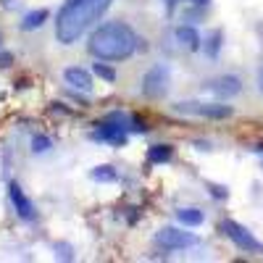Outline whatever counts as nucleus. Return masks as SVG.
Listing matches in <instances>:
<instances>
[{"instance_id": "f257e3e1", "label": "nucleus", "mask_w": 263, "mask_h": 263, "mask_svg": "<svg viewBox=\"0 0 263 263\" xmlns=\"http://www.w3.org/2000/svg\"><path fill=\"white\" fill-rule=\"evenodd\" d=\"M114 0H63V6L55 13L53 32L61 45L71 48L98 27V21L108 13Z\"/></svg>"}, {"instance_id": "f03ea898", "label": "nucleus", "mask_w": 263, "mask_h": 263, "mask_svg": "<svg viewBox=\"0 0 263 263\" xmlns=\"http://www.w3.org/2000/svg\"><path fill=\"white\" fill-rule=\"evenodd\" d=\"M145 40L132 29L126 21L116 18V21H105V24H98L90 32V40H87V50L95 61H126L132 58L137 50H145Z\"/></svg>"}, {"instance_id": "7ed1b4c3", "label": "nucleus", "mask_w": 263, "mask_h": 263, "mask_svg": "<svg viewBox=\"0 0 263 263\" xmlns=\"http://www.w3.org/2000/svg\"><path fill=\"white\" fill-rule=\"evenodd\" d=\"M129 132H132V116L121 114V111H114V114L103 116L95 124L92 140L95 142H105V145H114V147H124L129 142Z\"/></svg>"}, {"instance_id": "20e7f679", "label": "nucleus", "mask_w": 263, "mask_h": 263, "mask_svg": "<svg viewBox=\"0 0 263 263\" xmlns=\"http://www.w3.org/2000/svg\"><path fill=\"white\" fill-rule=\"evenodd\" d=\"M168 84H171V69L166 63H156V66H150V69L145 71L142 77V95L145 98H153V100H158L168 92Z\"/></svg>"}, {"instance_id": "39448f33", "label": "nucleus", "mask_w": 263, "mask_h": 263, "mask_svg": "<svg viewBox=\"0 0 263 263\" xmlns=\"http://www.w3.org/2000/svg\"><path fill=\"white\" fill-rule=\"evenodd\" d=\"M221 232L227 234V239H232L234 248H239L242 253H263V242L242 224H237L234 218H224L221 221Z\"/></svg>"}, {"instance_id": "423d86ee", "label": "nucleus", "mask_w": 263, "mask_h": 263, "mask_svg": "<svg viewBox=\"0 0 263 263\" xmlns=\"http://www.w3.org/2000/svg\"><path fill=\"white\" fill-rule=\"evenodd\" d=\"M156 245L168 250V253H177V250H187V248L197 245V237L192 232L179 229V227H163L156 232Z\"/></svg>"}, {"instance_id": "0eeeda50", "label": "nucleus", "mask_w": 263, "mask_h": 263, "mask_svg": "<svg viewBox=\"0 0 263 263\" xmlns=\"http://www.w3.org/2000/svg\"><path fill=\"white\" fill-rule=\"evenodd\" d=\"M174 111H179V114H195V116H203V119L221 121V119H229L234 114V108L227 105V103H195V100H187V103H177Z\"/></svg>"}, {"instance_id": "6e6552de", "label": "nucleus", "mask_w": 263, "mask_h": 263, "mask_svg": "<svg viewBox=\"0 0 263 263\" xmlns=\"http://www.w3.org/2000/svg\"><path fill=\"white\" fill-rule=\"evenodd\" d=\"M8 197H11V205H13L16 216L21 218V221L32 224L34 218H37V205H34L32 197H29L24 190H21V184L11 182V184H8Z\"/></svg>"}, {"instance_id": "1a4fd4ad", "label": "nucleus", "mask_w": 263, "mask_h": 263, "mask_svg": "<svg viewBox=\"0 0 263 263\" xmlns=\"http://www.w3.org/2000/svg\"><path fill=\"white\" fill-rule=\"evenodd\" d=\"M205 87L218 100H232V98H237L239 92H242V79H239L237 74H221V77L211 79Z\"/></svg>"}, {"instance_id": "9d476101", "label": "nucleus", "mask_w": 263, "mask_h": 263, "mask_svg": "<svg viewBox=\"0 0 263 263\" xmlns=\"http://www.w3.org/2000/svg\"><path fill=\"white\" fill-rule=\"evenodd\" d=\"M63 82L71 87V90H79V92H90L92 90V74L82 69V66H69L63 71Z\"/></svg>"}, {"instance_id": "9b49d317", "label": "nucleus", "mask_w": 263, "mask_h": 263, "mask_svg": "<svg viewBox=\"0 0 263 263\" xmlns=\"http://www.w3.org/2000/svg\"><path fill=\"white\" fill-rule=\"evenodd\" d=\"M174 37H177V42L190 53L203 48V37H200V32H197V27H192V24H179L177 29H174Z\"/></svg>"}, {"instance_id": "f8f14e48", "label": "nucleus", "mask_w": 263, "mask_h": 263, "mask_svg": "<svg viewBox=\"0 0 263 263\" xmlns=\"http://www.w3.org/2000/svg\"><path fill=\"white\" fill-rule=\"evenodd\" d=\"M177 221L184 229H195V227H200L205 221V213L200 208H195V205H187V208H179L177 211Z\"/></svg>"}, {"instance_id": "ddd939ff", "label": "nucleus", "mask_w": 263, "mask_h": 263, "mask_svg": "<svg viewBox=\"0 0 263 263\" xmlns=\"http://www.w3.org/2000/svg\"><path fill=\"white\" fill-rule=\"evenodd\" d=\"M221 45H224V32L221 29H213L205 40H203V53L211 58V61H216L218 58V53H221Z\"/></svg>"}, {"instance_id": "4468645a", "label": "nucleus", "mask_w": 263, "mask_h": 263, "mask_svg": "<svg viewBox=\"0 0 263 263\" xmlns=\"http://www.w3.org/2000/svg\"><path fill=\"white\" fill-rule=\"evenodd\" d=\"M171 156H174V147L171 145H153V147H147V163H153V166L168 163Z\"/></svg>"}, {"instance_id": "2eb2a0df", "label": "nucleus", "mask_w": 263, "mask_h": 263, "mask_svg": "<svg viewBox=\"0 0 263 263\" xmlns=\"http://www.w3.org/2000/svg\"><path fill=\"white\" fill-rule=\"evenodd\" d=\"M48 11L45 8H40V11H29L24 18H21V29H24V32H34V29H40L42 24H45V21H48Z\"/></svg>"}, {"instance_id": "dca6fc26", "label": "nucleus", "mask_w": 263, "mask_h": 263, "mask_svg": "<svg viewBox=\"0 0 263 263\" xmlns=\"http://www.w3.org/2000/svg\"><path fill=\"white\" fill-rule=\"evenodd\" d=\"M90 177H92L95 182H105V184H111V182H116V179H119V174H116V168H114V166L103 163V166H95V168L90 171Z\"/></svg>"}, {"instance_id": "f3484780", "label": "nucleus", "mask_w": 263, "mask_h": 263, "mask_svg": "<svg viewBox=\"0 0 263 263\" xmlns=\"http://www.w3.org/2000/svg\"><path fill=\"white\" fill-rule=\"evenodd\" d=\"M92 74L95 77H100L103 82H108V84H114L116 82V71L108 66V61H98V63H92Z\"/></svg>"}, {"instance_id": "a211bd4d", "label": "nucleus", "mask_w": 263, "mask_h": 263, "mask_svg": "<svg viewBox=\"0 0 263 263\" xmlns=\"http://www.w3.org/2000/svg\"><path fill=\"white\" fill-rule=\"evenodd\" d=\"M50 147H53V140L48 135H34L32 137V153L34 156H45V153H50Z\"/></svg>"}, {"instance_id": "6ab92c4d", "label": "nucleus", "mask_w": 263, "mask_h": 263, "mask_svg": "<svg viewBox=\"0 0 263 263\" xmlns=\"http://www.w3.org/2000/svg\"><path fill=\"white\" fill-rule=\"evenodd\" d=\"M163 3H166V11L168 13H174V11H177V6H182V3H192V6H208L211 3V0H163Z\"/></svg>"}, {"instance_id": "aec40b11", "label": "nucleus", "mask_w": 263, "mask_h": 263, "mask_svg": "<svg viewBox=\"0 0 263 263\" xmlns=\"http://www.w3.org/2000/svg\"><path fill=\"white\" fill-rule=\"evenodd\" d=\"M132 132H137V135H145V132H147V124H145L142 119H137V116H132Z\"/></svg>"}, {"instance_id": "412c9836", "label": "nucleus", "mask_w": 263, "mask_h": 263, "mask_svg": "<svg viewBox=\"0 0 263 263\" xmlns=\"http://www.w3.org/2000/svg\"><path fill=\"white\" fill-rule=\"evenodd\" d=\"M11 63H13V55L8 50H0V69H8Z\"/></svg>"}, {"instance_id": "4be33fe9", "label": "nucleus", "mask_w": 263, "mask_h": 263, "mask_svg": "<svg viewBox=\"0 0 263 263\" xmlns=\"http://www.w3.org/2000/svg\"><path fill=\"white\" fill-rule=\"evenodd\" d=\"M208 187H211V195L213 197H227V190L224 187H218V184H208Z\"/></svg>"}, {"instance_id": "5701e85b", "label": "nucleus", "mask_w": 263, "mask_h": 263, "mask_svg": "<svg viewBox=\"0 0 263 263\" xmlns=\"http://www.w3.org/2000/svg\"><path fill=\"white\" fill-rule=\"evenodd\" d=\"M258 90H260V95H263V66H260V71H258Z\"/></svg>"}, {"instance_id": "b1692460", "label": "nucleus", "mask_w": 263, "mask_h": 263, "mask_svg": "<svg viewBox=\"0 0 263 263\" xmlns=\"http://www.w3.org/2000/svg\"><path fill=\"white\" fill-rule=\"evenodd\" d=\"M0 45H3V34H0Z\"/></svg>"}]
</instances>
